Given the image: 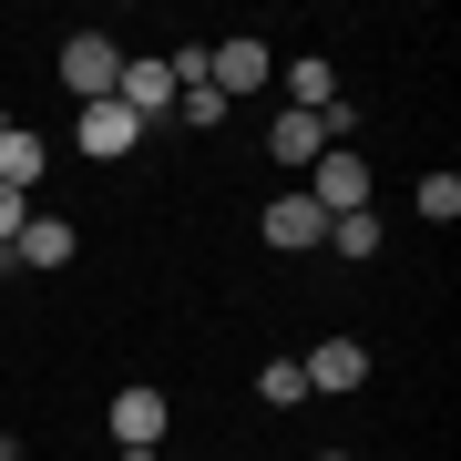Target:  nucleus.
<instances>
[{
	"instance_id": "1",
	"label": "nucleus",
	"mask_w": 461,
	"mask_h": 461,
	"mask_svg": "<svg viewBox=\"0 0 461 461\" xmlns=\"http://www.w3.org/2000/svg\"><path fill=\"white\" fill-rule=\"evenodd\" d=\"M205 83L226 93V103H247V93L277 83V51H267L257 32H226V41H205Z\"/></svg>"
},
{
	"instance_id": "2",
	"label": "nucleus",
	"mask_w": 461,
	"mask_h": 461,
	"mask_svg": "<svg viewBox=\"0 0 461 461\" xmlns=\"http://www.w3.org/2000/svg\"><path fill=\"white\" fill-rule=\"evenodd\" d=\"M297 195H308L318 215H359V205H369V154H359V144H329V154L308 165Z\"/></svg>"
},
{
	"instance_id": "3",
	"label": "nucleus",
	"mask_w": 461,
	"mask_h": 461,
	"mask_svg": "<svg viewBox=\"0 0 461 461\" xmlns=\"http://www.w3.org/2000/svg\"><path fill=\"white\" fill-rule=\"evenodd\" d=\"M113 83H123V41L113 32H72L62 41V93L72 103H113Z\"/></svg>"
},
{
	"instance_id": "4",
	"label": "nucleus",
	"mask_w": 461,
	"mask_h": 461,
	"mask_svg": "<svg viewBox=\"0 0 461 461\" xmlns=\"http://www.w3.org/2000/svg\"><path fill=\"white\" fill-rule=\"evenodd\" d=\"M165 430H175V400L154 390V379L113 390V451H165Z\"/></svg>"
},
{
	"instance_id": "5",
	"label": "nucleus",
	"mask_w": 461,
	"mask_h": 461,
	"mask_svg": "<svg viewBox=\"0 0 461 461\" xmlns=\"http://www.w3.org/2000/svg\"><path fill=\"white\" fill-rule=\"evenodd\" d=\"M113 103H123L133 123H165V113H175V62H165V51H123V83H113Z\"/></svg>"
},
{
	"instance_id": "6",
	"label": "nucleus",
	"mask_w": 461,
	"mask_h": 461,
	"mask_svg": "<svg viewBox=\"0 0 461 461\" xmlns=\"http://www.w3.org/2000/svg\"><path fill=\"white\" fill-rule=\"evenodd\" d=\"M297 369H308V400H348V390L369 379V348H359V339L339 329V339H318V348H308Z\"/></svg>"
},
{
	"instance_id": "7",
	"label": "nucleus",
	"mask_w": 461,
	"mask_h": 461,
	"mask_svg": "<svg viewBox=\"0 0 461 461\" xmlns=\"http://www.w3.org/2000/svg\"><path fill=\"white\" fill-rule=\"evenodd\" d=\"M257 236H267L277 257H318V247H329V215H318L308 195H277V205L257 215Z\"/></svg>"
},
{
	"instance_id": "8",
	"label": "nucleus",
	"mask_w": 461,
	"mask_h": 461,
	"mask_svg": "<svg viewBox=\"0 0 461 461\" xmlns=\"http://www.w3.org/2000/svg\"><path fill=\"white\" fill-rule=\"evenodd\" d=\"M72 257H83V226H72V215H32V226L11 236V267H21V277H32V267L51 277V267H72Z\"/></svg>"
},
{
	"instance_id": "9",
	"label": "nucleus",
	"mask_w": 461,
	"mask_h": 461,
	"mask_svg": "<svg viewBox=\"0 0 461 461\" xmlns=\"http://www.w3.org/2000/svg\"><path fill=\"white\" fill-rule=\"evenodd\" d=\"M72 144H83L93 165H123V154L144 144V123H133L123 103H83V123H72Z\"/></svg>"
},
{
	"instance_id": "10",
	"label": "nucleus",
	"mask_w": 461,
	"mask_h": 461,
	"mask_svg": "<svg viewBox=\"0 0 461 461\" xmlns=\"http://www.w3.org/2000/svg\"><path fill=\"white\" fill-rule=\"evenodd\" d=\"M318 154H329V123H318V113H277V123H267V165H277V175H308Z\"/></svg>"
},
{
	"instance_id": "11",
	"label": "nucleus",
	"mask_w": 461,
	"mask_h": 461,
	"mask_svg": "<svg viewBox=\"0 0 461 461\" xmlns=\"http://www.w3.org/2000/svg\"><path fill=\"white\" fill-rule=\"evenodd\" d=\"M287 103H297V113H329V103H339V62H329V51H297V62H287Z\"/></svg>"
},
{
	"instance_id": "12",
	"label": "nucleus",
	"mask_w": 461,
	"mask_h": 461,
	"mask_svg": "<svg viewBox=\"0 0 461 461\" xmlns=\"http://www.w3.org/2000/svg\"><path fill=\"white\" fill-rule=\"evenodd\" d=\"M41 165H51V154H41V133H0V185H11V195H41Z\"/></svg>"
},
{
	"instance_id": "13",
	"label": "nucleus",
	"mask_w": 461,
	"mask_h": 461,
	"mask_svg": "<svg viewBox=\"0 0 461 461\" xmlns=\"http://www.w3.org/2000/svg\"><path fill=\"white\" fill-rule=\"evenodd\" d=\"M379 247H390V236H379V215L359 205V215H329V257H348V267H369Z\"/></svg>"
},
{
	"instance_id": "14",
	"label": "nucleus",
	"mask_w": 461,
	"mask_h": 461,
	"mask_svg": "<svg viewBox=\"0 0 461 461\" xmlns=\"http://www.w3.org/2000/svg\"><path fill=\"white\" fill-rule=\"evenodd\" d=\"M257 400H267V411H297V400H308V369H297V359H267L257 369Z\"/></svg>"
},
{
	"instance_id": "15",
	"label": "nucleus",
	"mask_w": 461,
	"mask_h": 461,
	"mask_svg": "<svg viewBox=\"0 0 461 461\" xmlns=\"http://www.w3.org/2000/svg\"><path fill=\"white\" fill-rule=\"evenodd\" d=\"M226 113H236V103H226V93H215V83H185L165 123H195V133H205V123H226Z\"/></svg>"
},
{
	"instance_id": "16",
	"label": "nucleus",
	"mask_w": 461,
	"mask_h": 461,
	"mask_svg": "<svg viewBox=\"0 0 461 461\" xmlns=\"http://www.w3.org/2000/svg\"><path fill=\"white\" fill-rule=\"evenodd\" d=\"M411 205L430 215V226H451V215H461V175H451V165H430V175H420V195H411Z\"/></svg>"
},
{
	"instance_id": "17",
	"label": "nucleus",
	"mask_w": 461,
	"mask_h": 461,
	"mask_svg": "<svg viewBox=\"0 0 461 461\" xmlns=\"http://www.w3.org/2000/svg\"><path fill=\"white\" fill-rule=\"evenodd\" d=\"M0 461H21V441H11V430H0Z\"/></svg>"
},
{
	"instance_id": "18",
	"label": "nucleus",
	"mask_w": 461,
	"mask_h": 461,
	"mask_svg": "<svg viewBox=\"0 0 461 461\" xmlns=\"http://www.w3.org/2000/svg\"><path fill=\"white\" fill-rule=\"evenodd\" d=\"M113 461H165V451H113Z\"/></svg>"
},
{
	"instance_id": "19",
	"label": "nucleus",
	"mask_w": 461,
	"mask_h": 461,
	"mask_svg": "<svg viewBox=\"0 0 461 461\" xmlns=\"http://www.w3.org/2000/svg\"><path fill=\"white\" fill-rule=\"evenodd\" d=\"M0 133H11V103H0Z\"/></svg>"
},
{
	"instance_id": "20",
	"label": "nucleus",
	"mask_w": 461,
	"mask_h": 461,
	"mask_svg": "<svg viewBox=\"0 0 461 461\" xmlns=\"http://www.w3.org/2000/svg\"><path fill=\"white\" fill-rule=\"evenodd\" d=\"M318 461H348V451H318Z\"/></svg>"
}]
</instances>
